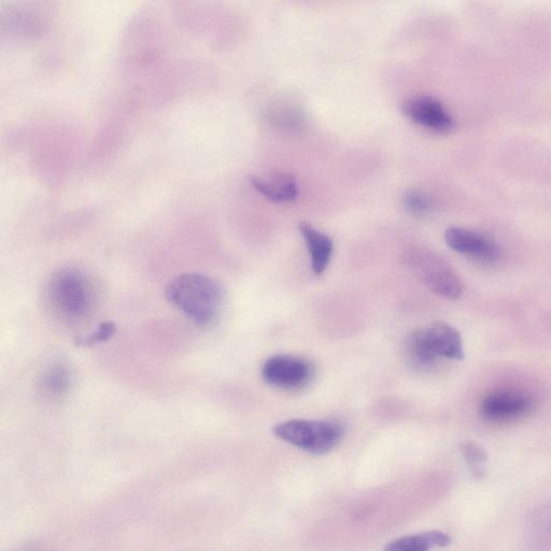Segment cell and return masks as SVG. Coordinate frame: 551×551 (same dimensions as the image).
Instances as JSON below:
<instances>
[{
	"instance_id": "6da1fadb",
	"label": "cell",
	"mask_w": 551,
	"mask_h": 551,
	"mask_svg": "<svg viewBox=\"0 0 551 551\" xmlns=\"http://www.w3.org/2000/svg\"><path fill=\"white\" fill-rule=\"evenodd\" d=\"M166 300L197 327L209 328L219 320L225 292L220 282L199 273L175 277L165 289Z\"/></svg>"
},
{
	"instance_id": "7a4b0ae2",
	"label": "cell",
	"mask_w": 551,
	"mask_h": 551,
	"mask_svg": "<svg viewBox=\"0 0 551 551\" xmlns=\"http://www.w3.org/2000/svg\"><path fill=\"white\" fill-rule=\"evenodd\" d=\"M405 355L415 369L434 370L442 360L461 361L464 358L461 334L445 322H434L409 335Z\"/></svg>"
},
{
	"instance_id": "3957f363",
	"label": "cell",
	"mask_w": 551,
	"mask_h": 551,
	"mask_svg": "<svg viewBox=\"0 0 551 551\" xmlns=\"http://www.w3.org/2000/svg\"><path fill=\"white\" fill-rule=\"evenodd\" d=\"M403 263L421 284L444 299L457 300L463 292L462 282L448 262L425 247H411L403 253Z\"/></svg>"
},
{
	"instance_id": "277c9868",
	"label": "cell",
	"mask_w": 551,
	"mask_h": 551,
	"mask_svg": "<svg viewBox=\"0 0 551 551\" xmlns=\"http://www.w3.org/2000/svg\"><path fill=\"white\" fill-rule=\"evenodd\" d=\"M48 289L53 308L63 318L78 321L91 314L95 293L92 281L83 272L65 268L52 277Z\"/></svg>"
},
{
	"instance_id": "5b68a950",
	"label": "cell",
	"mask_w": 551,
	"mask_h": 551,
	"mask_svg": "<svg viewBox=\"0 0 551 551\" xmlns=\"http://www.w3.org/2000/svg\"><path fill=\"white\" fill-rule=\"evenodd\" d=\"M273 433L281 441L321 456L341 443L344 428L335 421L291 419L278 423Z\"/></svg>"
},
{
	"instance_id": "8992f818",
	"label": "cell",
	"mask_w": 551,
	"mask_h": 551,
	"mask_svg": "<svg viewBox=\"0 0 551 551\" xmlns=\"http://www.w3.org/2000/svg\"><path fill=\"white\" fill-rule=\"evenodd\" d=\"M313 377V364L298 356H274L267 359L262 367V378L265 383L284 390L303 388Z\"/></svg>"
},
{
	"instance_id": "52a82bcc",
	"label": "cell",
	"mask_w": 551,
	"mask_h": 551,
	"mask_svg": "<svg viewBox=\"0 0 551 551\" xmlns=\"http://www.w3.org/2000/svg\"><path fill=\"white\" fill-rule=\"evenodd\" d=\"M405 116L437 133H449L455 123L441 102L429 96L411 98L403 104Z\"/></svg>"
},
{
	"instance_id": "ba28073f",
	"label": "cell",
	"mask_w": 551,
	"mask_h": 551,
	"mask_svg": "<svg viewBox=\"0 0 551 551\" xmlns=\"http://www.w3.org/2000/svg\"><path fill=\"white\" fill-rule=\"evenodd\" d=\"M446 244L463 256L480 261L493 262L501 256V250L493 239L463 228H450L445 233Z\"/></svg>"
},
{
	"instance_id": "9c48e42d",
	"label": "cell",
	"mask_w": 551,
	"mask_h": 551,
	"mask_svg": "<svg viewBox=\"0 0 551 551\" xmlns=\"http://www.w3.org/2000/svg\"><path fill=\"white\" fill-rule=\"evenodd\" d=\"M532 400L514 391H501L488 395L480 405V414L487 420L507 421L525 416L531 411Z\"/></svg>"
},
{
	"instance_id": "30bf717a",
	"label": "cell",
	"mask_w": 551,
	"mask_h": 551,
	"mask_svg": "<svg viewBox=\"0 0 551 551\" xmlns=\"http://www.w3.org/2000/svg\"><path fill=\"white\" fill-rule=\"evenodd\" d=\"M251 185L267 200L276 203L293 202L299 196L298 181L289 173H268L251 176Z\"/></svg>"
},
{
	"instance_id": "8fae6325",
	"label": "cell",
	"mask_w": 551,
	"mask_h": 551,
	"mask_svg": "<svg viewBox=\"0 0 551 551\" xmlns=\"http://www.w3.org/2000/svg\"><path fill=\"white\" fill-rule=\"evenodd\" d=\"M299 230L308 249L313 272L316 275H322L327 271L333 257L332 238L307 222H301Z\"/></svg>"
},
{
	"instance_id": "7c38bea8",
	"label": "cell",
	"mask_w": 551,
	"mask_h": 551,
	"mask_svg": "<svg viewBox=\"0 0 551 551\" xmlns=\"http://www.w3.org/2000/svg\"><path fill=\"white\" fill-rule=\"evenodd\" d=\"M449 535L443 531L433 530L411 536H404L391 542L388 551H426L433 548L446 547L450 544Z\"/></svg>"
},
{
	"instance_id": "4fadbf2b",
	"label": "cell",
	"mask_w": 551,
	"mask_h": 551,
	"mask_svg": "<svg viewBox=\"0 0 551 551\" xmlns=\"http://www.w3.org/2000/svg\"><path fill=\"white\" fill-rule=\"evenodd\" d=\"M72 386V373L64 364H55L45 373L42 387L51 397H63Z\"/></svg>"
},
{
	"instance_id": "5bb4252c",
	"label": "cell",
	"mask_w": 551,
	"mask_h": 551,
	"mask_svg": "<svg viewBox=\"0 0 551 551\" xmlns=\"http://www.w3.org/2000/svg\"><path fill=\"white\" fill-rule=\"evenodd\" d=\"M403 205L407 213L416 218H426L434 209L431 196L420 190H409L406 192L403 197Z\"/></svg>"
},
{
	"instance_id": "9a60e30c",
	"label": "cell",
	"mask_w": 551,
	"mask_h": 551,
	"mask_svg": "<svg viewBox=\"0 0 551 551\" xmlns=\"http://www.w3.org/2000/svg\"><path fill=\"white\" fill-rule=\"evenodd\" d=\"M117 333L115 322L106 321L98 326L97 330L89 335H81L76 338L75 344L78 347H92L109 341Z\"/></svg>"
},
{
	"instance_id": "2e32d148",
	"label": "cell",
	"mask_w": 551,
	"mask_h": 551,
	"mask_svg": "<svg viewBox=\"0 0 551 551\" xmlns=\"http://www.w3.org/2000/svg\"><path fill=\"white\" fill-rule=\"evenodd\" d=\"M462 454L466 462L470 465L475 475L482 474L480 466L487 461L486 451L474 443H468L462 446Z\"/></svg>"
}]
</instances>
